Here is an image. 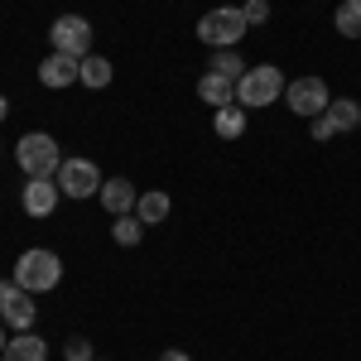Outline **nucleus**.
<instances>
[{
	"label": "nucleus",
	"instance_id": "nucleus-1",
	"mask_svg": "<svg viewBox=\"0 0 361 361\" xmlns=\"http://www.w3.org/2000/svg\"><path fill=\"white\" fill-rule=\"evenodd\" d=\"M58 279H63V260H58L54 250L34 246L15 260V284H20L25 294H54Z\"/></svg>",
	"mask_w": 361,
	"mask_h": 361
},
{
	"label": "nucleus",
	"instance_id": "nucleus-2",
	"mask_svg": "<svg viewBox=\"0 0 361 361\" xmlns=\"http://www.w3.org/2000/svg\"><path fill=\"white\" fill-rule=\"evenodd\" d=\"M15 164L25 169V178H54L63 164V149L49 130H29L25 140H15Z\"/></svg>",
	"mask_w": 361,
	"mask_h": 361
},
{
	"label": "nucleus",
	"instance_id": "nucleus-3",
	"mask_svg": "<svg viewBox=\"0 0 361 361\" xmlns=\"http://www.w3.org/2000/svg\"><path fill=\"white\" fill-rule=\"evenodd\" d=\"M246 15H241V5H217V10H207L202 20H197V39L202 44H212V49H236L241 39H246Z\"/></svg>",
	"mask_w": 361,
	"mask_h": 361
},
{
	"label": "nucleus",
	"instance_id": "nucleus-4",
	"mask_svg": "<svg viewBox=\"0 0 361 361\" xmlns=\"http://www.w3.org/2000/svg\"><path fill=\"white\" fill-rule=\"evenodd\" d=\"M279 97H284V73L270 68V63H260V68H246V78L236 82V106H275Z\"/></svg>",
	"mask_w": 361,
	"mask_h": 361
},
{
	"label": "nucleus",
	"instance_id": "nucleus-5",
	"mask_svg": "<svg viewBox=\"0 0 361 361\" xmlns=\"http://www.w3.org/2000/svg\"><path fill=\"white\" fill-rule=\"evenodd\" d=\"M49 44H54V54L87 58L92 54V20H82V15H58L54 25H49Z\"/></svg>",
	"mask_w": 361,
	"mask_h": 361
},
{
	"label": "nucleus",
	"instance_id": "nucleus-6",
	"mask_svg": "<svg viewBox=\"0 0 361 361\" xmlns=\"http://www.w3.org/2000/svg\"><path fill=\"white\" fill-rule=\"evenodd\" d=\"M284 102H289V111L294 116H323L328 106H333V92H328V82L323 78H294V82L284 87Z\"/></svg>",
	"mask_w": 361,
	"mask_h": 361
},
{
	"label": "nucleus",
	"instance_id": "nucleus-7",
	"mask_svg": "<svg viewBox=\"0 0 361 361\" xmlns=\"http://www.w3.org/2000/svg\"><path fill=\"white\" fill-rule=\"evenodd\" d=\"M54 178H58V188H63V197H92V193H102V183H106L92 159H63Z\"/></svg>",
	"mask_w": 361,
	"mask_h": 361
},
{
	"label": "nucleus",
	"instance_id": "nucleus-8",
	"mask_svg": "<svg viewBox=\"0 0 361 361\" xmlns=\"http://www.w3.org/2000/svg\"><path fill=\"white\" fill-rule=\"evenodd\" d=\"M34 318H39L34 294H25L20 284H10V294L0 299V323H5L10 333H29V328H34Z\"/></svg>",
	"mask_w": 361,
	"mask_h": 361
},
{
	"label": "nucleus",
	"instance_id": "nucleus-9",
	"mask_svg": "<svg viewBox=\"0 0 361 361\" xmlns=\"http://www.w3.org/2000/svg\"><path fill=\"white\" fill-rule=\"evenodd\" d=\"M58 197H63L58 178H29V183H25V193H20V207H25L29 217H54Z\"/></svg>",
	"mask_w": 361,
	"mask_h": 361
},
{
	"label": "nucleus",
	"instance_id": "nucleus-10",
	"mask_svg": "<svg viewBox=\"0 0 361 361\" xmlns=\"http://www.w3.org/2000/svg\"><path fill=\"white\" fill-rule=\"evenodd\" d=\"M39 82L54 87V92H63V87H73V82H82V58L49 54L44 63H39Z\"/></svg>",
	"mask_w": 361,
	"mask_h": 361
},
{
	"label": "nucleus",
	"instance_id": "nucleus-11",
	"mask_svg": "<svg viewBox=\"0 0 361 361\" xmlns=\"http://www.w3.org/2000/svg\"><path fill=\"white\" fill-rule=\"evenodd\" d=\"M97 197H102V207H106L111 217H126V212H135V202H140V193H135V183H130V178H106Z\"/></svg>",
	"mask_w": 361,
	"mask_h": 361
},
{
	"label": "nucleus",
	"instance_id": "nucleus-12",
	"mask_svg": "<svg viewBox=\"0 0 361 361\" xmlns=\"http://www.w3.org/2000/svg\"><path fill=\"white\" fill-rule=\"evenodd\" d=\"M197 97H202L207 106H217V111H222V106H236V82H231V78H217V73H202V78H197Z\"/></svg>",
	"mask_w": 361,
	"mask_h": 361
},
{
	"label": "nucleus",
	"instance_id": "nucleus-13",
	"mask_svg": "<svg viewBox=\"0 0 361 361\" xmlns=\"http://www.w3.org/2000/svg\"><path fill=\"white\" fill-rule=\"evenodd\" d=\"M5 361H49V342L34 333H15L5 342Z\"/></svg>",
	"mask_w": 361,
	"mask_h": 361
},
{
	"label": "nucleus",
	"instance_id": "nucleus-14",
	"mask_svg": "<svg viewBox=\"0 0 361 361\" xmlns=\"http://www.w3.org/2000/svg\"><path fill=\"white\" fill-rule=\"evenodd\" d=\"M169 207H173V202H169V193H159V188H149V193H140V202H135V217L145 226H159L169 217Z\"/></svg>",
	"mask_w": 361,
	"mask_h": 361
},
{
	"label": "nucleus",
	"instance_id": "nucleus-15",
	"mask_svg": "<svg viewBox=\"0 0 361 361\" xmlns=\"http://www.w3.org/2000/svg\"><path fill=\"white\" fill-rule=\"evenodd\" d=\"M212 130L222 140H241L246 135V106H222V111L212 116Z\"/></svg>",
	"mask_w": 361,
	"mask_h": 361
},
{
	"label": "nucleus",
	"instance_id": "nucleus-16",
	"mask_svg": "<svg viewBox=\"0 0 361 361\" xmlns=\"http://www.w3.org/2000/svg\"><path fill=\"white\" fill-rule=\"evenodd\" d=\"M111 78H116V68H111L102 54H87V58H82V87L102 92V87H111Z\"/></svg>",
	"mask_w": 361,
	"mask_h": 361
},
{
	"label": "nucleus",
	"instance_id": "nucleus-17",
	"mask_svg": "<svg viewBox=\"0 0 361 361\" xmlns=\"http://www.w3.org/2000/svg\"><path fill=\"white\" fill-rule=\"evenodd\" d=\"M207 73H217V78H231V82H241L246 78V58L236 54V49H217L212 63H207Z\"/></svg>",
	"mask_w": 361,
	"mask_h": 361
},
{
	"label": "nucleus",
	"instance_id": "nucleus-18",
	"mask_svg": "<svg viewBox=\"0 0 361 361\" xmlns=\"http://www.w3.org/2000/svg\"><path fill=\"white\" fill-rule=\"evenodd\" d=\"M328 121L337 126V135H342V130H357V126H361V106L352 102V97H333V106H328Z\"/></svg>",
	"mask_w": 361,
	"mask_h": 361
},
{
	"label": "nucleus",
	"instance_id": "nucleus-19",
	"mask_svg": "<svg viewBox=\"0 0 361 361\" xmlns=\"http://www.w3.org/2000/svg\"><path fill=\"white\" fill-rule=\"evenodd\" d=\"M333 25L342 39H361V0H342L333 15Z\"/></svg>",
	"mask_w": 361,
	"mask_h": 361
},
{
	"label": "nucleus",
	"instance_id": "nucleus-20",
	"mask_svg": "<svg viewBox=\"0 0 361 361\" xmlns=\"http://www.w3.org/2000/svg\"><path fill=\"white\" fill-rule=\"evenodd\" d=\"M111 241H116V246H140V241H145V222H140L135 212L116 217V222H111Z\"/></svg>",
	"mask_w": 361,
	"mask_h": 361
},
{
	"label": "nucleus",
	"instance_id": "nucleus-21",
	"mask_svg": "<svg viewBox=\"0 0 361 361\" xmlns=\"http://www.w3.org/2000/svg\"><path fill=\"white\" fill-rule=\"evenodd\" d=\"M63 361H97V352H92V342H87V337H68Z\"/></svg>",
	"mask_w": 361,
	"mask_h": 361
},
{
	"label": "nucleus",
	"instance_id": "nucleus-22",
	"mask_svg": "<svg viewBox=\"0 0 361 361\" xmlns=\"http://www.w3.org/2000/svg\"><path fill=\"white\" fill-rule=\"evenodd\" d=\"M241 15H246V25H265L270 20V0H246Z\"/></svg>",
	"mask_w": 361,
	"mask_h": 361
},
{
	"label": "nucleus",
	"instance_id": "nucleus-23",
	"mask_svg": "<svg viewBox=\"0 0 361 361\" xmlns=\"http://www.w3.org/2000/svg\"><path fill=\"white\" fill-rule=\"evenodd\" d=\"M308 135L318 140V145H323V140H333V135H337V126H333V121H328V111H323V116H313V121H308Z\"/></svg>",
	"mask_w": 361,
	"mask_h": 361
},
{
	"label": "nucleus",
	"instance_id": "nucleus-24",
	"mask_svg": "<svg viewBox=\"0 0 361 361\" xmlns=\"http://www.w3.org/2000/svg\"><path fill=\"white\" fill-rule=\"evenodd\" d=\"M159 361H193V357H188V352H178V347H169V352H164Z\"/></svg>",
	"mask_w": 361,
	"mask_h": 361
},
{
	"label": "nucleus",
	"instance_id": "nucleus-25",
	"mask_svg": "<svg viewBox=\"0 0 361 361\" xmlns=\"http://www.w3.org/2000/svg\"><path fill=\"white\" fill-rule=\"evenodd\" d=\"M5 333H10V328H5V323H0V357H5V342H10V337H5Z\"/></svg>",
	"mask_w": 361,
	"mask_h": 361
},
{
	"label": "nucleus",
	"instance_id": "nucleus-26",
	"mask_svg": "<svg viewBox=\"0 0 361 361\" xmlns=\"http://www.w3.org/2000/svg\"><path fill=\"white\" fill-rule=\"evenodd\" d=\"M10 284H15V279H0V299H5V294H10Z\"/></svg>",
	"mask_w": 361,
	"mask_h": 361
},
{
	"label": "nucleus",
	"instance_id": "nucleus-27",
	"mask_svg": "<svg viewBox=\"0 0 361 361\" xmlns=\"http://www.w3.org/2000/svg\"><path fill=\"white\" fill-rule=\"evenodd\" d=\"M5 116H10V102H5V97H0V121H5Z\"/></svg>",
	"mask_w": 361,
	"mask_h": 361
},
{
	"label": "nucleus",
	"instance_id": "nucleus-28",
	"mask_svg": "<svg viewBox=\"0 0 361 361\" xmlns=\"http://www.w3.org/2000/svg\"><path fill=\"white\" fill-rule=\"evenodd\" d=\"M0 361H5V357H0Z\"/></svg>",
	"mask_w": 361,
	"mask_h": 361
},
{
	"label": "nucleus",
	"instance_id": "nucleus-29",
	"mask_svg": "<svg viewBox=\"0 0 361 361\" xmlns=\"http://www.w3.org/2000/svg\"><path fill=\"white\" fill-rule=\"evenodd\" d=\"M97 361H102V357H97Z\"/></svg>",
	"mask_w": 361,
	"mask_h": 361
}]
</instances>
